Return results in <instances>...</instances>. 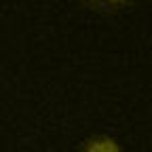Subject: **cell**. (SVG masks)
Instances as JSON below:
<instances>
[{
	"instance_id": "6da1fadb",
	"label": "cell",
	"mask_w": 152,
	"mask_h": 152,
	"mask_svg": "<svg viewBox=\"0 0 152 152\" xmlns=\"http://www.w3.org/2000/svg\"><path fill=\"white\" fill-rule=\"evenodd\" d=\"M78 2L95 15L114 17V15L125 13V11H131L140 0H78Z\"/></svg>"
},
{
	"instance_id": "7a4b0ae2",
	"label": "cell",
	"mask_w": 152,
	"mask_h": 152,
	"mask_svg": "<svg viewBox=\"0 0 152 152\" xmlns=\"http://www.w3.org/2000/svg\"><path fill=\"white\" fill-rule=\"evenodd\" d=\"M76 152H125V148L110 133H93L80 142Z\"/></svg>"
}]
</instances>
